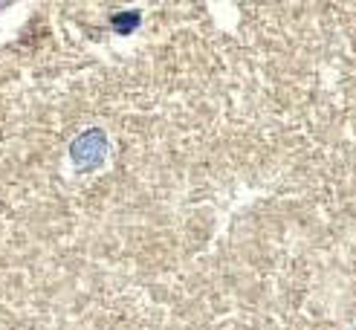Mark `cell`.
Here are the masks:
<instances>
[{"mask_svg": "<svg viewBox=\"0 0 356 330\" xmlns=\"http://www.w3.org/2000/svg\"><path fill=\"white\" fill-rule=\"evenodd\" d=\"M104 154V139L99 131H90V133H84L76 139V145H73V160L76 163H96L99 156Z\"/></svg>", "mask_w": 356, "mask_h": 330, "instance_id": "1", "label": "cell"}]
</instances>
